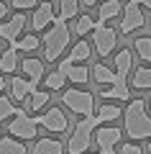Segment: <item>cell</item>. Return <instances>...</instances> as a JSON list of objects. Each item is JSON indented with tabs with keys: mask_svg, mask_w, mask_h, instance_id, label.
Wrapping results in <instances>:
<instances>
[{
	"mask_svg": "<svg viewBox=\"0 0 151 154\" xmlns=\"http://www.w3.org/2000/svg\"><path fill=\"white\" fill-rule=\"evenodd\" d=\"M146 108H149V110H151V98H149V103H146Z\"/></svg>",
	"mask_w": 151,
	"mask_h": 154,
	"instance_id": "obj_38",
	"label": "cell"
},
{
	"mask_svg": "<svg viewBox=\"0 0 151 154\" xmlns=\"http://www.w3.org/2000/svg\"><path fill=\"white\" fill-rule=\"evenodd\" d=\"M123 110H120L118 103H103L97 108V113H90V116H82V121H77L74 131H72L69 141H67V152L69 154H85L92 144V131L103 123H110L115 118H120Z\"/></svg>",
	"mask_w": 151,
	"mask_h": 154,
	"instance_id": "obj_1",
	"label": "cell"
},
{
	"mask_svg": "<svg viewBox=\"0 0 151 154\" xmlns=\"http://www.w3.org/2000/svg\"><path fill=\"white\" fill-rule=\"evenodd\" d=\"M38 82H33V80H28V77H13L11 82H8V88H11V95L13 100H26L28 95L36 90Z\"/></svg>",
	"mask_w": 151,
	"mask_h": 154,
	"instance_id": "obj_13",
	"label": "cell"
},
{
	"mask_svg": "<svg viewBox=\"0 0 151 154\" xmlns=\"http://www.w3.org/2000/svg\"><path fill=\"white\" fill-rule=\"evenodd\" d=\"M120 11H123V5H120L118 0H105L103 5H100V11H97V21L108 23V21H113L115 16H120Z\"/></svg>",
	"mask_w": 151,
	"mask_h": 154,
	"instance_id": "obj_18",
	"label": "cell"
},
{
	"mask_svg": "<svg viewBox=\"0 0 151 154\" xmlns=\"http://www.w3.org/2000/svg\"><path fill=\"white\" fill-rule=\"evenodd\" d=\"M23 26H26V16L16 13L13 18L0 23V38H5V41H16L18 36L23 33Z\"/></svg>",
	"mask_w": 151,
	"mask_h": 154,
	"instance_id": "obj_12",
	"label": "cell"
},
{
	"mask_svg": "<svg viewBox=\"0 0 151 154\" xmlns=\"http://www.w3.org/2000/svg\"><path fill=\"white\" fill-rule=\"evenodd\" d=\"M33 154H64V144L56 139H38L33 144Z\"/></svg>",
	"mask_w": 151,
	"mask_h": 154,
	"instance_id": "obj_16",
	"label": "cell"
},
{
	"mask_svg": "<svg viewBox=\"0 0 151 154\" xmlns=\"http://www.w3.org/2000/svg\"><path fill=\"white\" fill-rule=\"evenodd\" d=\"M33 121H36L38 126H44L46 131H51V134H64L67 128H69L67 113H64L62 108H49L46 113H41V116H33Z\"/></svg>",
	"mask_w": 151,
	"mask_h": 154,
	"instance_id": "obj_6",
	"label": "cell"
},
{
	"mask_svg": "<svg viewBox=\"0 0 151 154\" xmlns=\"http://www.w3.org/2000/svg\"><path fill=\"white\" fill-rule=\"evenodd\" d=\"M54 8H51V3H38L36 8H33V16H31V26L33 31H44V28H49L51 23H54Z\"/></svg>",
	"mask_w": 151,
	"mask_h": 154,
	"instance_id": "obj_10",
	"label": "cell"
},
{
	"mask_svg": "<svg viewBox=\"0 0 151 154\" xmlns=\"http://www.w3.org/2000/svg\"><path fill=\"white\" fill-rule=\"evenodd\" d=\"M77 11H80V0H62L59 3V16L62 21H72V18L77 16Z\"/></svg>",
	"mask_w": 151,
	"mask_h": 154,
	"instance_id": "obj_27",
	"label": "cell"
},
{
	"mask_svg": "<svg viewBox=\"0 0 151 154\" xmlns=\"http://www.w3.org/2000/svg\"><path fill=\"white\" fill-rule=\"evenodd\" d=\"M18 67V51L16 49H8L0 54V72H16Z\"/></svg>",
	"mask_w": 151,
	"mask_h": 154,
	"instance_id": "obj_28",
	"label": "cell"
},
{
	"mask_svg": "<svg viewBox=\"0 0 151 154\" xmlns=\"http://www.w3.org/2000/svg\"><path fill=\"white\" fill-rule=\"evenodd\" d=\"M133 49H136V54H138L146 64H151V36H138L133 41Z\"/></svg>",
	"mask_w": 151,
	"mask_h": 154,
	"instance_id": "obj_25",
	"label": "cell"
},
{
	"mask_svg": "<svg viewBox=\"0 0 151 154\" xmlns=\"http://www.w3.org/2000/svg\"><path fill=\"white\" fill-rule=\"evenodd\" d=\"M120 13H123V18H120V33H133L138 28H143L146 18H143V11H141V5L136 0H131Z\"/></svg>",
	"mask_w": 151,
	"mask_h": 154,
	"instance_id": "obj_8",
	"label": "cell"
},
{
	"mask_svg": "<svg viewBox=\"0 0 151 154\" xmlns=\"http://www.w3.org/2000/svg\"><path fill=\"white\" fill-rule=\"evenodd\" d=\"M90 54H92V46H90V41H77L74 46L69 49V54H67V59L72 62V64H80V62H85V59H90Z\"/></svg>",
	"mask_w": 151,
	"mask_h": 154,
	"instance_id": "obj_15",
	"label": "cell"
},
{
	"mask_svg": "<svg viewBox=\"0 0 151 154\" xmlns=\"http://www.w3.org/2000/svg\"><path fill=\"white\" fill-rule=\"evenodd\" d=\"M5 16H8V5L0 0V18H5Z\"/></svg>",
	"mask_w": 151,
	"mask_h": 154,
	"instance_id": "obj_33",
	"label": "cell"
},
{
	"mask_svg": "<svg viewBox=\"0 0 151 154\" xmlns=\"http://www.w3.org/2000/svg\"><path fill=\"white\" fill-rule=\"evenodd\" d=\"M146 154H151V141H149V146H146Z\"/></svg>",
	"mask_w": 151,
	"mask_h": 154,
	"instance_id": "obj_37",
	"label": "cell"
},
{
	"mask_svg": "<svg viewBox=\"0 0 151 154\" xmlns=\"http://www.w3.org/2000/svg\"><path fill=\"white\" fill-rule=\"evenodd\" d=\"M85 154H87V152H85ZM92 154H105V152H92Z\"/></svg>",
	"mask_w": 151,
	"mask_h": 154,
	"instance_id": "obj_39",
	"label": "cell"
},
{
	"mask_svg": "<svg viewBox=\"0 0 151 154\" xmlns=\"http://www.w3.org/2000/svg\"><path fill=\"white\" fill-rule=\"evenodd\" d=\"M92 28H95V18L92 16H80L74 23V33L77 36H85V33H90Z\"/></svg>",
	"mask_w": 151,
	"mask_h": 154,
	"instance_id": "obj_29",
	"label": "cell"
},
{
	"mask_svg": "<svg viewBox=\"0 0 151 154\" xmlns=\"http://www.w3.org/2000/svg\"><path fill=\"white\" fill-rule=\"evenodd\" d=\"M16 113H18V108H13V100L5 98V95H0V121H5V118H11Z\"/></svg>",
	"mask_w": 151,
	"mask_h": 154,
	"instance_id": "obj_30",
	"label": "cell"
},
{
	"mask_svg": "<svg viewBox=\"0 0 151 154\" xmlns=\"http://www.w3.org/2000/svg\"><path fill=\"white\" fill-rule=\"evenodd\" d=\"M23 103L28 105V110H41L44 105L49 103V90H33V93L28 95Z\"/></svg>",
	"mask_w": 151,
	"mask_h": 154,
	"instance_id": "obj_24",
	"label": "cell"
},
{
	"mask_svg": "<svg viewBox=\"0 0 151 154\" xmlns=\"http://www.w3.org/2000/svg\"><path fill=\"white\" fill-rule=\"evenodd\" d=\"M131 85H133L136 90H151V64H146V67H136Z\"/></svg>",
	"mask_w": 151,
	"mask_h": 154,
	"instance_id": "obj_20",
	"label": "cell"
},
{
	"mask_svg": "<svg viewBox=\"0 0 151 154\" xmlns=\"http://www.w3.org/2000/svg\"><path fill=\"white\" fill-rule=\"evenodd\" d=\"M138 5H143V8H151V0H136Z\"/></svg>",
	"mask_w": 151,
	"mask_h": 154,
	"instance_id": "obj_35",
	"label": "cell"
},
{
	"mask_svg": "<svg viewBox=\"0 0 151 154\" xmlns=\"http://www.w3.org/2000/svg\"><path fill=\"white\" fill-rule=\"evenodd\" d=\"M120 136H123V131H120L118 126H97L95 128V141L97 146H100V152L105 154H115V146L120 144Z\"/></svg>",
	"mask_w": 151,
	"mask_h": 154,
	"instance_id": "obj_9",
	"label": "cell"
},
{
	"mask_svg": "<svg viewBox=\"0 0 151 154\" xmlns=\"http://www.w3.org/2000/svg\"><path fill=\"white\" fill-rule=\"evenodd\" d=\"M8 88V82H5V77H3V72H0V90H5Z\"/></svg>",
	"mask_w": 151,
	"mask_h": 154,
	"instance_id": "obj_34",
	"label": "cell"
},
{
	"mask_svg": "<svg viewBox=\"0 0 151 154\" xmlns=\"http://www.w3.org/2000/svg\"><path fill=\"white\" fill-rule=\"evenodd\" d=\"M90 77H95V82H100V85H113L115 82V69H110L105 64H95L90 69Z\"/></svg>",
	"mask_w": 151,
	"mask_h": 154,
	"instance_id": "obj_22",
	"label": "cell"
},
{
	"mask_svg": "<svg viewBox=\"0 0 151 154\" xmlns=\"http://www.w3.org/2000/svg\"><path fill=\"white\" fill-rule=\"evenodd\" d=\"M8 131H11L16 139H23V141H28V139L36 136L38 123L33 121V116H28V113H23V110H18L16 118L11 121V126H8Z\"/></svg>",
	"mask_w": 151,
	"mask_h": 154,
	"instance_id": "obj_7",
	"label": "cell"
},
{
	"mask_svg": "<svg viewBox=\"0 0 151 154\" xmlns=\"http://www.w3.org/2000/svg\"><path fill=\"white\" fill-rule=\"evenodd\" d=\"M92 41H95V51L100 57H110L115 51V44H118V33L115 28H110L108 23L95 21V28H92Z\"/></svg>",
	"mask_w": 151,
	"mask_h": 154,
	"instance_id": "obj_5",
	"label": "cell"
},
{
	"mask_svg": "<svg viewBox=\"0 0 151 154\" xmlns=\"http://www.w3.org/2000/svg\"><path fill=\"white\" fill-rule=\"evenodd\" d=\"M67 82V75L62 69H54L49 72V75H44V85H46V90H62Z\"/></svg>",
	"mask_w": 151,
	"mask_h": 154,
	"instance_id": "obj_26",
	"label": "cell"
},
{
	"mask_svg": "<svg viewBox=\"0 0 151 154\" xmlns=\"http://www.w3.org/2000/svg\"><path fill=\"white\" fill-rule=\"evenodd\" d=\"M0 154H28V149L16 136H5V139H0Z\"/></svg>",
	"mask_w": 151,
	"mask_h": 154,
	"instance_id": "obj_23",
	"label": "cell"
},
{
	"mask_svg": "<svg viewBox=\"0 0 151 154\" xmlns=\"http://www.w3.org/2000/svg\"><path fill=\"white\" fill-rule=\"evenodd\" d=\"M95 3H100V0H85V5H95Z\"/></svg>",
	"mask_w": 151,
	"mask_h": 154,
	"instance_id": "obj_36",
	"label": "cell"
},
{
	"mask_svg": "<svg viewBox=\"0 0 151 154\" xmlns=\"http://www.w3.org/2000/svg\"><path fill=\"white\" fill-rule=\"evenodd\" d=\"M13 8L16 11H28V8H36V0H13Z\"/></svg>",
	"mask_w": 151,
	"mask_h": 154,
	"instance_id": "obj_32",
	"label": "cell"
},
{
	"mask_svg": "<svg viewBox=\"0 0 151 154\" xmlns=\"http://www.w3.org/2000/svg\"><path fill=\"white\" fill-rule=\"evenodd\" d=\"M38 44H41V38L36 33H28V36H18L16 41H11V49L16 51H36Z\"/></svg>",
	"mask_w": 151,
	"mask_h": 154,
	"instance_id": "obj_21",
	"label": "cell"
},
{
	"mask_svg": "<svg viewBox=\"0 0 151 154\" xmlns=\"http://www.w3.org/2000/svg\"><path fill=\"white\" fill-rule=\"evenodd\" d=\"M131 67H133V51L131 49H120L118 54H115V75L128 77Z\"/></svg>",
	"mask_w": 151,
	"mask_h": 154,
	"instance_id": "obj_19",
	"label": "cell"
},
{
	"mask_svg": "<svg viewBox=\"0 0 151 154\" xmlns=\"http://www.w3.org/2000/svg\"><path fill=\"white\" fill-rule=\"evenodd\" d=\"M56 69H62V72L67 75V80H72L74 85H85V82H90V69H87L85 64H72L69 59H62Z\"/></svg>",
	"mask_w": 151,
	"mask_h": 154,
	"instance_id": "obj_11",
	"label": "cell"
},
{
	"mask_svg": "<svg viewBox=\"0 0 151 154\" xmlns=\"http://www.w3.org/2000/svg\"><path fill=\"white\" fill-rule=\"evenodd\" d=\"M123 128H125V136L131 141L151 139V116H149V108H146L143 98L128 100V108L123 110Z\"/></svg>",
	"mask_w": 151,
	"mask_h": 154,
	"instance_id": "obj_2",
	"label": "cell"
},
{
	"mask_svg": "<svg viewBox=\"0 0 151 154\" xmlns=\"http://www.w3.org/2000/svg\"><path fill=\"white\" fill-rule=\"evenodd\" d=\"M69 28H67V21H62V18H54V23L49 26V31L44 33L41 44H44V59L46 62H56L62 54H64V49L69 46Z\"/></svg>",
	"mask_w": 151,
	"mask_h": 154,
	"instance_id": "obj_3",
	"label": "cell"
},
{
	"mask_svg": "<svg viewBox=\"0 0 151 154\" xmlns=\"http://www.w3.org/2000/svg\"><path fill=\"white\" fill-rule=\"evenodd\" d=\"M62 103L77 116H90L95 110V95L87 93V90H64L62 93Z\"/></svg>",
	"mask_w": 151,
	"mask_h": 154,
	"instance_id": "obj_4",
	"label": "cell"
},
{
	"mask_svg": "<svg viewBox=\"0 0 151 154\" xmlns=\"http://www.w3.org/2000/svg\"><path fill=\"white\" fill-rule=\"evenodd\" d=\"M21 69L26 72V77L33 80V82H41L44 80V62L36 59V57H26V59L21 62Z\"/></svg>",
	"mask_w": 151,
	"mask_h": 154,
	"instance_id": "obj_14",
	"label": "cell"
},
{
	"mask_svg": "<svg viewBox=\"0 0 151 154\" xmlns=\"http://www.w3.org/2000/svg\"><path fill=\"white\" fill-rule=\"evenodd\" d=\"M100 98H105V100H115V103H128L131 100V88L128 85H110L108 90H103L100 93Z\"/></svg>",
	"mask_w": 151,
	"mask_h": 154,
	"instance_id": "obj_17",
	"label": "cell"
},
{
	"mask_svg": "<svg viewBox=\"0 0 151 154\" xmlns=\"http://www.w3.org/2000/svg\"><path fill=\"white\" fill-rule=\"evenodd\" d=\"M120 154H143V149L138 146V141H128V144H120Z\"/></svg>",
	"mask_w": 151,
	"mask_h": 154,
	"instance_id": "obj_31",
	"label": "cell"
}]
</instances>
